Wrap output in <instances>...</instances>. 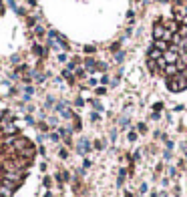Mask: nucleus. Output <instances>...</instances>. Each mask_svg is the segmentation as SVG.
<instances>
[{
	"mask_svg": "<svg viewBox=\"0 0 187 197\" xmlns=\"http://www.w3.org/2000/svg\"><path fill=\"white\" fill-rule=\"evenodd\" d=\"M34 157V147L16 123L0 111V197H12L20 187Z\"/></svg>",
	"mask_w": 187,
	"mask_h": 197,
	"instance_id": "1",
	"label": "nucleus"
}]
</instances>
